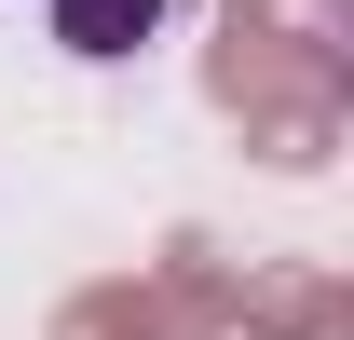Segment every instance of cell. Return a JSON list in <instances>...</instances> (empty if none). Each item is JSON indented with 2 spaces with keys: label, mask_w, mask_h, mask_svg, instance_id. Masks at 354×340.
<instances>
[{
  "label": "cell",
  "mask_w": 354,
  "mask_h": 340,
  "mask_svg": "<svg viewBox=\"0 0 354 340\" xmlns=\"http://www.w3.org/2000/svg\"><path fill=\"white\" fill-rule=\"evenodd\" d=\"M150 28H164V0H55V41L82 55V68H123Z\"/></svg>",
  "instance_id": "1"
}]
</instances>
